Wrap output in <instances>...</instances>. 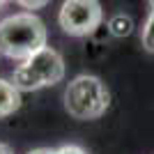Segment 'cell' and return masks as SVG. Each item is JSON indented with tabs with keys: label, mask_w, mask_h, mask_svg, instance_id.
I'll return each instance as SVG.
<instances>
[{
	"label": "cell",
	"mask_w": 154,
	"mask_h": 154,
	"mask_svg": "<svg viewBox=\"0 0 154 154\" xmlns=\"http://www.w3.org/2000/svg\"><path fill=\"white\" fill-rule=\"evenodd\" d=\"M0 154H14V152L9 149V145H5V143H0Z\"/></svg>",
	"instance_id": "obj_11"
},
{
	"label": "cell",
	"mask_w": 154,
	"mask_h": 154,
	"mask_svg": "<svg viewBox=\"0 0 154 154\" xmlns=\"http://www.w3.org/2000/svg\"><path fill=\"white\" fill-rule=\"evenodd\" d=\"M46 48V26L35 14H14L0 21V53L12 60L32 58Z\"/></svg>",
	"instance_id": "obj_1"
},
{
	"label": "cell",
	"mask_w": 154,
	"mask_h": 154,
	"mask_svg": "<svg viewBox=\"0 0 154 154\" xmlns=\"http://www.w3.org/2000/svg\"><path fill=\"white\" fill-rule=\"evenodd\" d=\"M149 19H147V23H145V28H143V46L147 48L149 53H154V0L149 2Z\"/></svg>",
	"instance_id": "obj_7"
},
{
	"label": "cell",
	"mask_w": 154,
	"mask_h": 154,
	"mask_svg": "<svg viewBox=\"0 0 154 154\" xmlns=\"http://www.w3.org/2000/svg\"><path fill=\"white\" fill-rule=\"evenodd\" d=\"M101 5L94 0H67L62 2L58 21L67 35L83 37V35L94 32V28L101 23Z\"/></svg>",
	"instance_id": "obj_4"
},
{
	"label": "cell",
	"mask_w": 154,
	"mask_h": 154,
	"mask_svg": "<svg viewBox=\"0 0 154 154\" xmlns=\"http://www.w3.org/2000/svg\"><path fill=\"white\" fill-rule=\"evenodd\" d=\"M108 88L101 83V78L90 74L76 76L64 90V108L76 120H97L108 110Z\"/></svg>",
	"instance_id": "obj_2"
},
{
	"label": "cell",
	"mask_w": 154,
	"mask_h": 154,
	"mask_svg": "<svg viewBox=\"0 0 154 154\" xmlns=\"http://www.w3.org/2000/svg\"><path fill=\"white\" fill-rule=\"evenodd\" d=\"M64 76V62L60 58L58 51L53 48H42L35 53L32 58H28L23 64H19L12 74V85L16 90H39L46 85L60 83Z\"/></svg>",
	"instance_id": "obj_3"
},
{
	"label": "cell",
	"mask_w": 154,
	"mask_h": 154,
	"mask_svg": "<svg viewBox=\"0 0 154 154\" xmlns=\"http://www.w3.org/2000/svg\"><path fill=\"white\" fill-rule=\"evenodd\" d=\"M28 154H55V152L48 149V147H39V149H32V152H28Z\"/></svg>",
	"instance_id": "obj_10"
},
{
	"label": "cell",
	"mask_w": 154,
	"mask_h": 154,
	"mask_svg": "<svg viewBox=\"0 0 154 154\" xmlns=\"http://www.w3.org/2000/svg\"><path fill=\"white\" fill-rule=\"evenodd\" d=\"M108 30H110V35H115V37H127V35H131V30H134V21L129 19L127 14H115V16H110V21H108Z\"/></svg>",
	"instance_id": "obj_6"
},
{
	"label": "cell",
	"mask_w": 154,
	"mask_h": 154,
	"mask_svg": "<svg viewBox=\"0 0 154 154\" xmlns=\"http://www.w3.org/2000/svg\"><path fill=\"white\" fill-rule=\"evenodd\" d=\"M21 108V92L12 85V81L0 78V120Z\"/></svg>",
	"instance_id": "obj_5"
},
{
	"label": "cell",
	"mask_w": 154,
	"mask_h": 154,
	"mask_svg": "<svg viewBox=\"0 0 154 154\" xmlns=\"http://www.w3.org/2000/svg\"><path fill=\"white\" fill-rule=\"evenodd\" d=\"M21 5L28 7V9H37V7H44L46 2H44V0H39V2H21Z\"/></svg>",
	"instance_id": "obj_9"
},
{
	"label": "cell",
	"mask_w": 154,
	"mask_h": 154,
	"mask_svg": "<svg viewBox=\"0 0 154 154\" xmlns=\"http://www.w3.org/2000/svg\"><path fill=\"white\" fill-rule=\"evenodd\" d=\"M2 5H5V2H0V7H2Z\"/></svg>",
	"instance_id": "obj_12"
},
{
	"label": "cell",
	"mask_w": 154,
	"mask_h": 154,
	"mask_svg": "<svg viewBox=\"0 0 154 154\" xmlns=\"http://www.w3.org/2000/svg\"><path fill=\"white\" fill-rule=\"evenodd\" d=\"M55 154H88V152L78 145H62L60 149H55Z\"/></svg>",
	"instance_id": "obj_8"
}]
</instances>
